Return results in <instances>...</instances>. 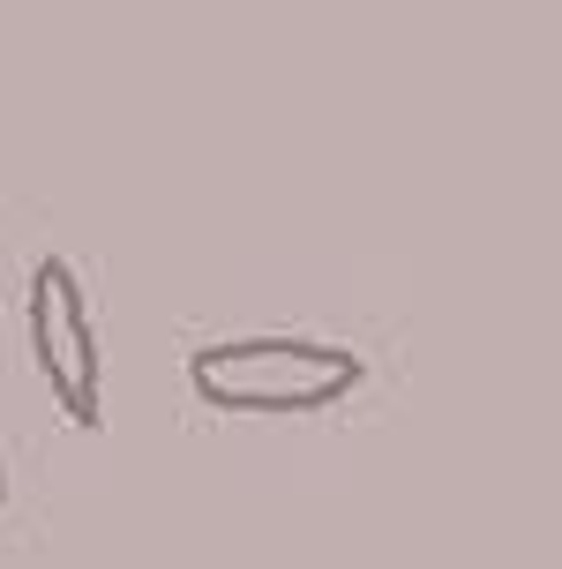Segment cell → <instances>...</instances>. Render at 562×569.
Segmentation results:
<instances>
[{"instance_id": "obj_1", "label": "cell", "mask_w": 562, "mask_h": 569, "mask_svg": "<svg viewBox=\"0 0 562 569\" xmlns=\"http://www.w3.org/2000/svg\"><path fill=\"white\" fill-rule=\"evenodd\" d=\"M188 382L218 412H331L367 382V360L331 338H225L188 360Z\"/></svg>"}, {"instance_id": "obj_2", "label": "cell", "mask_w": 562, "mask_h": 569, "mask_svg": "<svg viewBox=\"0 0 562 569\" xmlns=\"http://www.w3.org/2000/svg\"><path fill=\"white\" fill-rule=\"evenodd\" d=\"M30 360L53 390L68 427H106V360H98V330H90V300L76 270L46 256L30 270Z\"/></svg>"}, {"instance_id": "obj_3", "label": "cell", "mask_w": 562, "mask_h": 569, "mask_svg": "<svg viewBox=\"0 0 562 569\" xmlns=\"http://www.w3.org/2000/svg\"><path fill=\"white\" fill-rule=\"evenodd\" d=\"M0 502H8V465H0Z\"/></svg>"}]
</instances>
